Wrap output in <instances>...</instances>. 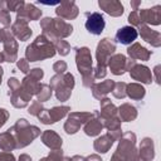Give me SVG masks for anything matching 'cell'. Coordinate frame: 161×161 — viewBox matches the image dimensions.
Instances as JSON below:
<instances>
[{
	"label": "cell",
	"mask_w": 161,
	"mask_h": 161,
	"mask_svg": "<svg viewBox=\"0 0 161 161\" xmlns=\"http://www.w3.org/2000/svg\"><path fill=\"white\" fill-rule=\"evenodd\" d=\"M13 133L16 143V148H24L30 145L38 136H40V128L30 125L25 118H19L16 123L9 128Z\"/></svg>",
	"instance_id": "cell-1"
},
{
	"label": "cell",
	"mask_w": 161,
	"mask_h": 161,
	"mask_svg": "<svg viewBox=\"0 0 161 161\" xmlns=\"http://www.w3.org/2000/svg\"><path fill=\"white\" fill-rule=\"evenodd\" d=\"M55 49L54 45L52 44V42L42 35H38L35 38V40L29 44L25 49V59L29 62H39V60H44L48 58H53L55 55Z\"/></svg>",
	"instance_id": "cell-2"
},
{
	"label": "cell",
	"mask_w": 161,
	"mask_h": 161,
	"mask_svg": "<svg viewBox=\"0 0 161 161\" xmlns=\"http://www.w3.org/2000/svg\"><path fill=\"white\" fill-rule=\"evenodd\" d=\"M116 52V44L112 42L109 38L102 39L96 49V59H97V65L93 69L94 79H101L104 78L107 74V64L109 58L114 54Z\"/></svg>",
	"instance_id": "cell-3"
},
{
	"label": "cell",
	"mask_w": 161,
	"mask_h": 161,
	"mask_svg": "<svg viewBox=\"0 0 161 161\" xmlns=\"http://www.w3.org/2000/svg\"><path fill=\"white\" fill-rule=\"evenodd\" d=\"M92 54L89 48L87 47H80L75 48V65L78 72L82 75V83L84 87L91 88L94 84V74H93V68H92Z\"/></svg>",
	"instance_id": "cell-4"
},
{
	"label": "cell",
	"mask_w": 161,
	"mask_h": 161,
	"mask_svg": "<svg viewBox=\"0 0 161 161\" xmlns=\"http://www.w3.org/2000/svg\"><path fill=\"white\" fill-rule=\"evenodd\" d=\"M40 28L43 30V35L50 42L57 38H67L73 33V26L60 18H44L40 20Z\"/></svg>",
	"instance_id": "cell-5"
},
{
	"label": "cell",
	"mask_w": 161,
	"mask_h": 161,
	"mask_svg": "<svg viewBox=\"0 0 161 161\" xmlns=\"http://www.w3.org/2000/svg\"><path fill=\"white\" fill-rule=\"evenodd\" d=\"M74 75L69 72L63 74H55L50 78V88L54 89L55 97L60 102H65L69 99L72 94V89L74 88Z\"/></svg>",
	"instance_id": "cell-6"
},
{
	"label": "cell",
	"mask_w": 161,
	"mask_h": 161,
	"mask_svg": "<svg viewBox=\"0 0 161 161\" xmlns=\"http://www.w3.org/2000/svg\"><path fill=\"white\" fill-rule=\"evenodd\" d=\"M116 152L125 161H141L138 151L136 148V135L131 131L123 133L119 138Z\"/></svg>",
	"instance_id": "cell-7"
},
{
	"label": "cell",
	"mask_w": 161,
	"mask_h": 161,
	"mask_svg": "<svg viewBox=\"0 0 161 161\" xmlns=\"http://www.w3.org/2000/svg\"><path fill=\"white\" fill-rule=\"evenodd\" d=\"M1 31V43L4 45L3 49V57H4V62L8 63H14L15 60H18V42L15 40V36L13 35L11 30L8 28H3L0 29Z\"/></svg>",
	"instance_id": "cell-8"
},
{
	"label": "cell",
	"mask_w": 161,
	"mask_h": 161,
	"mask_svg": "<svg viewBox=\"0 0 161 161\" xmlns=\"http://www.w3.org/2000/svg\"><path fill=\"white\" fill-rule=\"evenodd\" d=\"M44 77V72L42 68H33L29 70V73L23 78L21 80V88L29 93L30 96H36L39 88H40V82Z\"/></svg>",
	"instance_id": "cell-9"
},
{
	"label": "cell",
	"mask_w": 161,
	"mask_h": 161,
	"mask_svg": "<svg viewBox=\"0 0 161 161\" xmlns=\"http://www.w3.org/2000/svg\"><path fill=\"white\" fill-rule=\"evenodd\" d=\"M91 117L92 112H70L63 128L68 135H74L79 131L80 126H83Z\"/></svg>",
	"instance_id": "cell-10"
},
{
	"label": "cell",
	"mask_w": 161,
	"mask_h": 161,
	"mask_svg": "<svg viewBox=\"0 0 161 161\" xmlns=\"http://www.w3.org/2000/svg\"><path fill=\"white\" fill-rule=\"evenodd\" d=\"M69 112H70V107L69 106H58V107H53L52 109L44 108L36 117L39 118V121L42 123L52 125V123H55V122L60 121Z\"/></svg>",
	"instance_id": "cell-11"
},
{
	"label": "cell",
	"mask_w": 161,
	"mask_h": 161,
	"mask_svg": "<svg viewBox=\"0 0 161 161\" xmlns=\"http://www.w3.org/2000/svg\"><path fill=\"white\" fill-rule=\"evenodd\" d=\"M86 16H87L86 29L93 35H99L106 26L103 15L94 11V13H86Z\"/></svg>",
	"instance_id": "cell-12"
},
{
	"label": "cell",
	"mask_w": 161,
	"mask_h": 161,
	"mask_svg": "<svg viewBox=\"0 0 161 161\" xmlns=\"http://www.w3.org/2000/svg\"><path fill=\"white\" fill-rule=\"evenodd\" d=\"M55 14L58 18L63 20H73L78 16L79 9L73 0H65L59 3V5L55 9Z\"/></svg>",
	"instance_id": "cell-13"
},
{
	"label": "cell",
	"mask_w": 161,
	"mask_h": 161,
	"mask_svg": "<svg viewBox=\"0 0 161 161\" xmlns=\"http://www.w3.org/2000/svg\"><path fill=\"white\" fill-rule=\"evenodd\" d=\"M103 128H104L103 127V121L99 116V111H93L92 117L84 123V127H83L84 133L87 136L94 137V136H98Z\"/></svg>",
	"instance_id": "cell-14"
},
{
	"label": "cell",
	"mask_w": 161,
	"mask_h": 161,
	"mask_svg": "<svg viewBox=\"0 0 161 161\" xmlns=\"http://www.w3.org/2000/svg\"><path fill=\"white\" fill-rule=\"evenodd\" d=\"M138 15L142 24H151V25H160L161 24V5H156L151 9H138Z\"/></svg>",
	"instance_id": "cell-15"
},
{
	"label": "cell",
	"mask_w": 161,
	"mask_h": 161,
	"mask_svg": "<svg viewBox=\"0 0 161 161\" xmlns=\"http://www.w3.org/2000/svg\"><path fill=\"white\" fill-rule=\"evenodd\" d=\"M137 33L141 35V38L147 42L148 44H151L155 48H158L161 45V34L156 30H152L148 25L146 24H141L137 26Z\"/></svg>",
	"instance_id": "cell-16"
},
{
	"label": "cell",
	"mask_w": 161,
	"mask_h": 161,
	"mask_svg": "<svg viewBox=\"0 0 161 161\" xmlns=\"http://www.w3.org/2000/svg\"><path fill=\"white\" fill-rule=\"evenodd\" d=\"M130 75L132 79L138 80L143 84H151L152 82V72L148 67L143 65V64H135L130 70Z\"/></svg>",
	"instance_id": "cell-17"
},
{
	"label": "cell",
	"mask_w": 161,
	"mask_h": 161,
	"mask_svg": "<svg viewBox=\"0 0 161 161\" xmlns=\"http://www.w3.org/2000/svg\"><path fill=\"white\" fill-rule=\"evenodd\" d=\"M42 16V10L38 9L34 4L25 3L18 11H16V19H23L26 21L31 20H39Z\"/></svg>",
	"instance_id": "cell-18"
},
{
	"label": "cell",
	"mask_w": 161,
	"mask_h": 161,
	"mask_svg": "<svg viewBox=\"0 0 161 161\" xmlns=\"http://www.w3.org/2000/svg\"><path fill=\"white\" fill-rule=\"evenodd\" d=\"M137 36H138V33H137L136 28H133L131 25H126L117 30L114 39L117 43H121L123 45H130L131 43H133L137 39Z\"/></svg>",
	"instance_id": "cell-19"
},
{
	"label": "cell",
	"mask_w": 161,
	"mask_h": 161,
	"mask_svg": "<svg viewBox=\"0 0 161 161\" xmlns=\"http://www.w3.org/2000/svg\"><path fill=\"white\" fill-rule=\"evenodd\" d=\"M11 33L20 42L28 40L31 36V34H33L31 29L28 25V21L26 20H23V19H15L14 24L11 25Z\"/></svg>",
	"instance_id": "cell-20"
},
{
	"label": "cell",
	"mask_w": 161,
	"mask_h": 161,
	"mask_svg": "<svg viewBox=\"0 0 161 161\" xmlns=\"http://www.w3.org/2000/svg\"><path fill=\"white\" fill-rule=\"evenodd\" d=\"M9 96H10V102H11L13 107H15V108H24V107H26L28 103L31 101V97H33V96H30L29 93H26L21 88V84L15 91L9 92Z\"/></svg>",
	"instance_id": "cell-21"
},
{
	"label": "cell",
	"mask_w": 161,
	"mask_h": 161,
	"mask_svg": "<svg viewBox=\"0 0 161 161\" xmlns=\"http://www.w3.org/2000/svg\"><path fill=\"white\" fill-rule=\"evenodd\" d=\"M98 6L104 13H107L108 15L114 16V18L121 16L123 14V11H125L123 5L118 0H99L98 1Z\"/></svg>",
	"instance_id": "cell-22"
},
{
	"label": "cell",
	"mask_w": 161,
	"mask_h": 161,
	"mask_svg": "<svg viewBox=\"0 0 161 161\" xmlns=\"http://www.w3.org/2000/svg\"><path fill=\"white\" fill-rule=\"evenodd\" d=\"M126 62H127V58L123 54H113L109 58L107 67L109 68L112 74L122 75L126 72Z\"/></svg>",
	"instance_id": "cell-23"
},
{
	"label": "cell",
	"mask_w": 161,
	"mask_h": 161,
	"mask_svg": "<svg viewBox=\"0 0 161 161\" xmlns=\"http://www.w3.org/2000/svg\"><path fill=\"white\" fill-rule=\"evenodd\" d=\"M138 156L141 161H152L155 158V146L153 140L150 137H145L138 147Z\"/></svg>",
	"instance_id": "cell-24"
},
{
	"label": "cell",
	"mask_w": 161,
	"mask_h": 161,
	"mask_svg": "<svg viewBox=\"0 0 161 161\" xmlns=\"http://www.w3.org/2000/svg\"><path fill=\"white\" fill-rule=\"evenodd\" d=\"M113 87H114V80H112V79H106V80H103V82H101V83H94L92 87H91V89H92V96L96 98V99H102V98H104L109 92H112V89H113Z\"/></svg>",
	"instance_id": "cell-25"
},
{
	"label": "cell",
	"mask_w": 161,
	"mask_h": 161,
	"mask_svg": "<svg viewBox=\"0 0 161 161\" xmlns=\"http://www.w3.org/2000/svg\"><path fill=\"white\" fill-rule=\"evenodd\" d=\"M40 138H42V142H43L47 147H49L50 150L62 148L63 140H62V137H60L55 131H53V130H45V131L42 133Z\"/></svg>",
	"instance_id": "cell-26"
},
{
	"label": "cell",
	"mask_w": 161,
	"mask_h": 161,
	"mask_svg": "<svg viewBox=\"0 0 161 161\" xmlns=\"http://www.w3.org/2000/svg\"><path fill=\"white\" fill-rule=\"evenodd\" d=\"M127 54H128L130 58L133 59V60L137 59V60H145V62H146V60L150 59L152 52L147 50L145 47H142V45L138 44V43H133L132 45L128 47V49H127Z\"/></svg>",
	"instance_id": "cell-27"
},
{
	"label": "cell",
	"mask_w": 161,
	"mask_h": 161,
	"mask_svg": "<svg viewBox=\"0 0 161 161\" xmlns=\"http://www.w3.org/2000/svg\"><path fill=\"white\" fill-rule=\"evenodd\" d=\"M99 102H101V112H99V116H101L102 119H108V118L117 117V114H118V108L111 102L109 98L104 97V98H102Z\"/></svg>",
	"instance_id": "cell-28"
},
{
	"label": "cell",
	"mask_w": 161,
	"mask_h": 161,
	"mask_svg": "<svg viewBox=\"0 0 161 161\" xmlns=\"http://www.w3.org/2000/svg\"><path fill=\"white\" fill-rule=\"evenodd\" d=\"M118 114L119 119L125 122H131L137 118V109L131 103H122L118 107Z\"/></svg>",
	"instance_id": "cell-29"
},
{
	"label": "cell",
	"mask_w": 161,
	"mask_h": 161,
	"mask_svg": "<svg viewBox=\"0 0 161 161\" xmlns=\"http://www.w3.org/2000/svg\"><path fill=\"white\" fill-rule=\"evenodd\" d=\"M146 94V89L140 83H130L126 87V96L133 101H141Z\"/></svg>",
	"instance_id": "cell-30"
},
{
	"label": "cell",
	"mask_w": 161,
	"mask_h": 161,
	"mask_svg": "<svg viewBox=\"0 0 161 161\" xmlns=\"http://www.w3.org/2000/svg\"><path fill=\"white\" fill-rule=\"evenodd\" d=\"M14 148H16V143L13 133L9 130L0 133V150L5 152H10Z\"/></svg>",
	"instance_id": "cell-31"
},
{
	"label": "cell",
	"mask_w": 161,
	"mask_h": 161,
	"mask_svg": "<svg viewBox=\"0 0 161 161\" xmlns=\"http://www.w3.org/2000/svg\"><path fill=\"white\" fill-rule=\"evenodd\" d=\"M112 145H113V141H112V138H111L107 133L103 135V136H101V137H98V138H96L94 142H93L94 150H96L97 152H99V153H106V152H108L109 148L112 147Z\"/></svg>",
	"instance_id": "cell-32"
},
{
	"label": "cell",
	"mask_w": 161,
	"mask_h": 161,
	"mask_svg": "<svg viewBox=\"0 0 161 161\" xmlns=\"http://www.w3.org/2000/svg\"><path fill=\"white\" fill-rule=\"evenodd\" d=\"M24 4H25V1H23V0H1L0 8H1V10L10 13V11H18Z\"/></svg>",
	"instance_id": "cell-33"
},
{
	"label": "cell",
	"mask_w": 161,
	"mask_h": 161,
	"mask_svg": "<svg viewBox=\"0 0 161 161\" xmlns=\"http://www.w3.org/2000/svg\"><path fill=\"white\" fill-rule=\"evenodd\" d=\"M52 44L54 45L55 52H58V53H59L62 57L68 55V54H69V52H70V45H69V44H68L65 40H63V39L57 38V39L52 40Z\"/></svg>",
	"instance_id": "cell-34"
},
{
	"label": "cell",
	"mask_w": 161,
	"mask_h": 161,
	"mask_svg": "<svg viewBox=\"0 0 161 161\" xmlns=\"http://www.w3.org/2000/svg\"><path fill=\"white\" fill-rule=\"evenodd\" d=\"M52 93H53V89L50 88V86L45 84V83H42L40 88H39V91L36 93V101H39L40 103L47 102L52 97Z\"/></svg>",
	"instance_id": "cell-35"
},
{
	"label": "cell",
	"mask_w": 161,
	"mask_h": 161,
	"mask_svg": "<svg viewBox=\"0 0 161 161\" xmlns=\"http://www.w3.org/2000/svg\"><path fill=\"white\" fill-rule=\"evenodd\" d=\"M126 87H127V83H125V82L114 83V87L112 89V94L118 99H123L126 97Z\"/></svg>",
	"instance_id": "cell-36"
},
{
	"label": "cell",
	"mask_w": 161,
	"mask_h": 161,
	"mask_svg": "<svg viewBox=\"0 0 161 161\" xmlns=\"http://www.w3.org/2000/svg\"><path fill=\"white\" fill-rule=\"evenodd\" d=\"M43 109H44L43 103H40L39 101H34V102L30 104L28 112H29V114H31V116H38Z\"/></svg>",
	"instance_id": "cell-37"
},
{
	"label": "cell",
	"mask_w": 161,
	"mask_h": 161,
	"mask_svg": "<svg viewBox=\"0 0 161 161\" xmlns=\"http://www.w3.org/2000/svg\"><path fill=\"white\" fill-rule=\"evenodd\" d=\"M128 21H130L131 26H133V28H137L138 25L142 24L141 19H140V15H138V10H133V11L128 15Z\"/></svg>",
	"instance_id": "cell-38"
},
{
	"label": "cell",
	"mask_w": 161,
	"mask_h": 161,
	"mask_svg": "<svg viewBox=\"0 0 161 161\" xmlns=\"http://www.w3.org/2000/svg\"><path fill=\"white\" fill-rule=\"evenodd\" d=\"M67 68H68V65H67V63H65L64 60H58V62H55V63L53 64V70H54L57 74H63V73H65V72H67Z\"/></svg>",
	"instance_id": "cell-39"
},
{
	"label": "cell",
	"mask_w": 161,
	"mask_h": 161,
	"mask_svg": "<svg viewBox=\"0 0 161 161\" xmlns=\"http://www.w3.org/2000/svg\"><path fill=\"white\" fill-rule=\"evenodd\" d=\"M48 157H49L52 161H62V158L64 157L63 150H62V148H58V150H52V151L49 152Z\"/></svg>",
	"instance_id": "cell-40"
},
{
	"label": "cell",
	"mask_w": 161,
	"mask_h": 161,
	"mask_svg": "<svg viewBox=\"0 0 161 161\" xmlns=\"http://www.w3.org/2000/svg\"><path fill=\"white\" fill-rule=\"evenodd\" d=\"M16 67H18V69H20V72H23L24 74H28L29 73V62L25 59V58H21V59H19L18 62H16Z\"/></svg>",
	"instance_id": "cell-41"
},
{
	"label": "cell",
	"mask_w": 161,
	"mask_h": 161,
	"mask_svg": "<svg viewBox=\"0 0 161 161\" xmlns=\"http://www.w3.org/2000/svg\"><path fill=\"white\" fill-rule=\"evenodd\" d=\"M0 23H1L5 28H8V26L10 25V23H11L10 13H8V11H5V10H0Z\"/></svg>",
	"instance_id": "cell-42"
},
{
	"label": "cell",
	"mask_w": 161,
	"mask_h": 161,
	"mask_svg": "<svg viewBox=\"0 0 161 161\" xmlns=\"http://www.w3.org/2000/svg\"><path fill=\"white\" fill-rule=\"evenodd\" d=\"M8 87H9V92H13V91H15L18 87H20V82H19V79H16L15 77H11V78H9L8 79Z\"/></svg>",
	"instance_id": "cell-43"
},
{
	"label": "cell",
	"mask_w": 161,
	"mask_h": 161,
	"mask_svg": "<svg viewBox=\"0 0 161 161\" xmlns=\"http://www.w3.org/2000/svg\"><path fill=\"white\" fill-rule=\"evenodd\" d=\"M8 118H9V112L5 108H0V128L6 123Z\"/></svg>",
	"instance_id": "cell-44"
},
{
	"label": "cell",
	"mask_w": 161,
	"mask_h": 161,
	"mask_svg": "<svg viewBox=\"0 0 161 161\" xmlns=\"http://www.w3.org/2000/svg\"><path fill=\"white\" fill-rule=\"evenodd\" d=\"M0 161H15V156L11 152H0Z\"/></svg>",
	"instance_id": "cell-45"
},
{
	"label": "cell",
	"mask_w": 161,
	"mask_h": 161,
	"mask_svg": "<svg viewBox=\"0 0 161 161\" xmlns=\"http://www.w3.org/2000/svg\"><path fill=\"white\" fill-rule=\"evenodd\" d=\"M87 158V161H103L102 158H101V156H98L97 153H93V155H89L88 157H86Z\"/></svg>",
	"instance_id": "cell-46"
},
{
	"label": "cell",
	"mask_w": 161,
	"mask_h": 161,
	"mask_svg": "<svg viewBox=\"0 0 161 161\" xmlns=\"http://www.w3.org/2000/svg\"><path fill=\"white\" fill-rule=\"evenodd\" d=\"M19 161H33V160H31V157H30L29 155H26V153H21V155L19 156Z\"/></svg>",
	"instance_id": "cell-47"
},
{
	"label": "cell",
	"mask_w": 161,
	"mask_h": 161,
	"mask_svg": "<svg viewBox=\"0 0 161 161\" xmlns=\"http://www.w3.org/2000/svg\"><path fill=\"white\" fill-rule=\"evenodd\" d=\"M160 68H161L160 65H156V67H155V69H153V73H155V75H156V79H155V80H156L158 84H160V77H158V72H160Z\"/></svg>",
	"instance_id": "cell-48"
},
{
	"label": "cell",
	"mask_w": 161,
	"mask_h": 161,
	"mask_svg": "<svg viewBox=\"0 0 161 161\" xmlns=\"http://www.w3.org/2000/svg\"><path fill=\"white\" fill-rule=\"evenodd\" d=\"M111 161H125L117 152H114L113 155H112V157H111Z\"/></svg>",
	"instance_id": "cell-49"
},
{
	"label": "cell",
	"mask_w": 161,
	"mask_h": 161,
	"mask_svg": "<svg viewBox=\"0 0 161 161\" xmlns=\"http://www.w3.org/2000/svg\"><path fill=\"white\" fill-rule=\"evenodd\" d=\"M72 161H87V158L83 157V156H80V155H74L72 157Z\"/></svg>",
	"instance_id": "cell-50"
},
{
	"label": "cell",
	"mask_w": 161,
	"mask_h": 161,
	"mask_svg": "<svg viewBox=\"0 0 161 161\" xmlns=\"http://www.w3.org/2000/svg\"><path fill=\"white\" fill-rule=\"evenodd\" d=\"M141 5V1L140 0H136V1H131V6L133 8V10H138V6Z\"/></svg>",
	"instance_id": "cell-51"
},
{
	"label": "cell",
	"mask_w": 161,
	"mask_h": 161,
	"mask_svg": "<svg viewBox=\"0 0 161 161\" xmlns=\"http://www.w3.org/2000/svg\"><path fill=\"white\" fill-rule=\"evenodd\" d=\"M3 74H4V69L1 68V65H0V84H1V79H3Z\"/></svg>",
	"instance_id": "cell-52"
},
{
	"label": "cell",
	"mask_w": 161,
	"mask_h": 161,
	"mask_svg": "<svg viewBox=\"0 0 161 161\" xmlns=\"http://www.w3.org/2000/svg\"><path fill=\"white\" fill-rule=\"evenodd\" d=\"M62 161H72V157H67V156H64V157L62 158Z\"/></svg>",
	"instance_id": "cell-53"
},
{
	"label": "cell",
	"mask_w": 161,
	"mask_h": 161,
	"mask_svg": "<svg viewBox=\"0 0 161 161\" xmlns=\"http://www.w3.org/2000/svg\"><path fill=\"white\" fill-rule=\"evenodd\" d=\"M39 161H52V160H50V158H49V157L47 156V157H43V158H40Z\"/></svg>",
	"instance_id": "cell-54"
},
{
	"label": "cell",
	"mask_w": 161,
	"mask_h": 161,
	"mask_svg": "<svg viewBox=\"0 0 161 161\" xmlns=\"http://www.w3.org/2000/svg\"><path fill=\"white\" fill-rule=\"evenodd\" d=\"M1 62H4V57H3V53L0 52V63H1Z\"/></svg>",
	"instance_id": "cell-55"
},
{
	"label": "cell",
	"mask_w": 161,
	"mask_h": 161,
	"mask_svg": "<svg viewBox=\"0 0 161 161\" xmlns=\"http://www.w3.org/2000/svg\"><path fill=\"white\" fill-rule=\"evenodd\" d=\"M0 43H1V31H0Z\"/></svg>",
	"instance_id": "cell-56"
}]
</instances>
